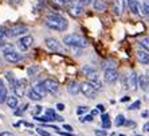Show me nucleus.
Listing matches in <instances>:
<instances>
[{"mask_svg": "<svg viewBox=\"0 0 149 136\" xmlns=\"http://www.w3.org/2000/svg\"><path fill=\"white\" fill-rule=\"evenodd\" d=\"M140 46H141L142 49L145 50V51L149 53V38H144L140 41Z\"/></svg>", "mask_w": 149, "mask_h": 136, "instance_id": "obj_27", "label": "nucleus"}, {"mask_svg": "<svg viewBox=\"0 0 149 136\" xmlns=\"http://www.w3.org/2000/svg\"><path fill=\"white\" fill-rule=\"evenodd\" d=\"M142 14L145 16H149V0L144 1V4H142Z\"/></svg>", "mask_w": 149, "mask_h": 136, "instance_id": "obj_30", "label": "nucleus"}, {"mask_svg": "<svg viewBox=\"0 0 149 136\" xmlns=\"http://www.w3.org/2000/svg\"><path fill=\"white\" fill-rule=\"evenodd\" d=\"M7 97H8V94H7V88L4 86L3 84H0V104L6 101V100H7Z\"/></svg>", "mask_w": 149, "mask_h": 136, "instance_id": "obj_24", "label": "nucleus"}, {"mask_svg": "<svg viewBox=\"0 0 149 136\" xmlns=\"http://www.w3.org/2000/svg\"><path fill=\"white\" fill-rule=\"evenodd\" d=\"M136 57H137V60H139L140 63L142 65H149V53L145 51V50H139V51L136 53Z\"/></svg>", "mask_w": 149, "mask_h": 136, "instance_id": "obj_14", "label": "nucleus"}, {"mask_svg": "<svg viewBox=\"0 0 149 136\" xmlns=\"http://www.w3.org/2000/svg\"><path fill=\"white\" fill-rule=\"evenodd\" d=\"M139 86L142 90H146L149 86V77L148 76H140L139 77Z\"/></svg>", "mask_w": 149, "mask_h": 136, "instance_id": "obj_19", "label": "nucleus"}, {"mask_svg": "<svg viewBox=\"0 0 149 136\" xmlns=\"http://www.w3.org/2000/svg\"><path fill=\"white\" fill-rule=\"evenodd\" d=\"M42 112V107L40 105H36V107H34V111H32V115L34 116H38L39 113Z\"/></svg>", "mask_w": 149, "mask_h": 136, "instance_id": "obj_35", "label": "nucleus"}, {"mask_svg": "<svg viewBox=\"0 0 149 136\" xmlns=\"http://www.w3.org/2000/svg\"><path fill=\"white\" fill-rule=\"evenodd\" d=\"M129 10L132 11L134 15H140V4L137 0H128Z\"/></svg>", "mask_w": 149, "mask_h": 136, "instance_id": "obj_17", "label": "nucleus"}, {"mask_svg": "<svg viewBox=\"0 0 149 136\" xmlns=\"http://www.w3.org/2000/svg\"><path fill=\"white\" fill-rule=\"evenodd\" d=\"M118 77H120L118 72L116 69H113V67L105 70L104 78H105V81H106V82H109V84H113V82H116V81L118 80Z\"/></svg>", "mask_w": 149, "mask_h": 136, "instance_id": "obj_9", "label": "nucleus"}, {"mask_svg": "<svg viewBox=\"0 0 149 136\" xmlns=\"http://www.w3.org/2000/svg\"><path fill=\"white\" fill-rule=\"evenodd\" d=\"M63 3H70V1H73V0H62Z\"/></svg>", "mask_w": 149, "mask_h": 136, "instance_id": "obj_49", "label": "nucleus"}, {"mask_svg": "<svg viewBox=\"0 0 149 136\" xmlns=\"http://www.w3.org/2000/svg\"><path fill=\"white\" fill-rule=\"evenodd\" d=\"M93 6L95 11L102 12V11L106 10V0H93Z\"/></svg>", "mask_w": 149, "mask_h": 136, "instance_id": "obj_18", "label": "nucleus"}, {"mask_svg": "<svg viewBox=\"0 0 149 136\" xmlns=\"http://www.w3.org/2000/svg\"><path fill=\"white\" fill-rule=\"evenodd\" d=\"M6 77H7V80L10 81V84H11V85H14L15 82H16L14 73H11V72H7V73H6Z\"/></svg>", "mask_w": 149, "mask_h": 136, "instance_id": "obj_31", "label": "nucleus"}, {"mask_svg": "<svg viewBox=\"0 0 149 136\" xmlns=\"http://www.w3.org/2000/svg\"><path fill=\"white\" fill-rule=\"evenodd\" d=\"M4 60L7 61V62H11V63H16L19 62V61L22 60V55L19 54L17 51H15V50H12V51L10 53H6L4 54Z\"/></svg>", "mask_w": 149, "mask_h": 136, "instance_id": "obj_11", "label": "nucleus"}, {"mask_svg": "<svg viewBox=\"0 0 149 136\" xmlns=\"http://www.w3.org/2000/svg\"><path fill=\"white\" fill-rule=\"evenodd\" d=\"M27 96H28V98H30V100H32V101H40L42 98H43V97H40V96H39V94L34 90V89H31V90L28 92Z\"/></svg>", "mask_w": 149, "mask_h": 136, "instance_id": "obj_25", "label": "nucleus"}, {"mask_svg": "<svg viewBox=\"0 0 149 136\" xmlns=\"http://www.w3.org/2000/svg\"><path fill=\"white\" fill-rule=\"evenodd\" d=\"M35 120H38V121L40 123H49V121H52L51 117H49V116H35Z\"/></svg>", "mask_w": 149, "mask_h": 136, "instance_id": "obj_29", "label": "nucleus"}, {"mask_svg": "<svg viewBox=\"0 0 149 136\" xmlns=\"http://www.w3.org/2000/svg\"><path fill=\"white\" fill-rule=\"evenodd\" d=\"M46 115L49 116V117H51L52 121H54V120H56V121H63V117L58 116V115L55 113V111H52V109H50V108L46 109Z\"/></svg>", "mask_w": 149, "mask_h": 136, "instance_id": "obj_22", "label": "nucleus"}, {"mask_svg": "<svg viewBox=\"0 0 149 136\" xmlns=\"http://www.w3.org/2000/svg\"><path fill=\"white\" fill-rule=\"evenodd\" d=\"M148 115H149L148 112H144V113H142V117H148Z\"/></svg>", "mask_w": 149, "mask_h": 136, "instance_id": "obj_48", "label": "nucleus"}, {"mask_svg": "<svg viewBox=\"0 0 149 136\" xmlns=\"http://www.w3.org/2000/svg\"><path fill=\"white\" fill-rule=\"evenodd\" d=\"M137 86H139V77L134 72H130L129 76H126L125 78V89H129V90H137Z\"/></svg>", "mask_w": 149, "mask_h": 136, "instance_id": "obj_4", "label": "nucleus"}, {"mask_svg": "<svg viewBox=\"0 0 149 136\" xmlns=\"http://www.w3.org/2000/svg\"><path fill=\"white\" fill-rule=\"evenodd\" d=\"M120 136H125V135H120Z\"/></svg>", "mask_w": 149, "mask_h": 136, "instance_id": "obj_51", "label": "nucleus"}, {"mask_svg": "<svg viewBox=\"0 0 149 136\" xmlns=\"http://www.w3.org/2000/svg\"><path fill=\"white\" fill-rule=\"evenodd\" d=\"M129 98H130V97H128V96H125V97H122V98H121V101H122V102L129 101Z\"/></svg>", "mask_w": 149, "mask_h": 136, "instance_id": "obj_45", "label": "nucleus"}, {"mask_svg": "<svg viewBox=\"0 0 149 136\" xmlns=\"http://www.w3.org/2000/svg\"><path fill=\"white\" fill-rule=\"evenodd\" d=\"M81 121H93V115H89V116H85V117H82L81 119Z\"/></svg>", "mask_w": 149, "mask_h": 136, "instance_id": "obj_37", "label": "nucleus"}, {"mask_svg": "<svg viewBox=\"0 0 149 136\" xmlns=\"http://www.w3.org/2000/svg\"><path fill=\"white\" fill-rule=\"evenodd\" d=\"M63 43L70 47H75V49H83V47H87V41L81 35L77 34H69L63 36Z\"/></svg>", "mask_w": 149, "mask_h": 136, "instance_id": "obj_2", "label": "nucleus"}, {"mask_svg": "<svg viewBox=\"0 0 149 136\" xmlns=\"http://www.w3.org/2000/svg\"><path fill=\"white\" fill-rule=\"evenodd\" d=\"M69 12L73 15V16H75V18L77 16H81V15H82V12H83V7L81 6L79 3H78V1H75L74 4H71V6H70Z\"/></svg>", "mask_w": 149, "mask_h": 136, "instance_id": "obj_13", "label": "nucleus"}, {"mask_svg": "<svg viewBox=\"0 0 149 136\" xmlns=\"http://www.w3.org/2000/svg\"><path fill=\"white\" fill-rule=\"evenodd\" d=\"M97 109H98V111H100V112H104L105 111V108H104V105H97Z\"/></svg>", "mask_w": 149, "mask_h": 136, "instance_id": "obj_42", "label": "nucleus"}, {"mask_svg": "<svg viewBox=\"0 0 149 136\" xmlns=\"http://www.w3.org/2000/svg\"><path fill=\"white\" fill-rule=\"evenodd\" d=\"M146 90H148V98H149V86H148V89H146Z\"/></svg>", "mask_w": 149, "mask_h": 136, "instance_id": "obj_50", "label": "nucleus"}, {"mask_svg": "<svg viewBox=\"0 0 149 136\" xmlns=\"http://www.w3.org/2000/svg\"><path fill=\"white\" fill-rule=\"evenodd\" d=\"M56 109H58V111H65V105L63 104H56Z\"/></svg>", "mask_w": 149, "mask_h": 136, "instance_id": "obj_39", "label": "nucleus"}, {"mask_svg": "<svg viewBox=\"0 0 149 136\" xmlns=\"http://www.w3.org/2000/svg\"><path fill=\"white\" fill-rule=\"evenodd\" d=\"M144 131H146V132H149V123H146L145 125H144Z\"/></svg>", "mask_w": 149, "mask_h": 136, "instance_id": "obj_44", "label": "nucleus"}, {"mask_svg": "<svg viewBox=\"0 0 149 136\" xmlns=\"http://www.w3.org/2000/svg\"><path fill=\"white\" fill-rule=\"evenodd\" d=\"M26 85H27V81L26 80H17L12 88H14V92L17 97H23L26 94Z\"/></svg>", "mask_w": 149, "mask_h": 136, "instance_id": "obj_7", "label": "nucleus"}, {"mask_svg": "<svg viewBox=\"0 0 149 136\" xmlns=\"http://www.w3.org/2000/svg\"><path fill=\"white\" fill-rule=\"evenodd\" d=\"M63 128L66 129V131H73V128H71V125H67V124H66V125H63Z\"/></svg>", "mask_w": 149, "mask_h": 136, "instance_id": "obj_43", "label": "nucleus"}, {"mask_svg": "<svg viewBox=\"0 0 149 136\" xmlns=\"http://www.w3.org/2000/svg\"><path fill=\"white\" fill-rule=\"evenodd\" d=\"M82 72L86 74V77L89 78V81H94V80H98V74H97V70L93 69L90 66H83L82 67Z\"/></svg>", "mask_w": 149, "mask_h": 136, "instance_id": "obj_12", "label": "nucleus"}, {"mask_svg": "<svg viewBox=\"0 0 149 136\" xmlns=\"http://www.w3.org/2000/svg\"><path fill=\"white\" fill-rule=\"evenodd\" d=\"M67 90H69L70 94L75 96V94H78L81 92V85L78 82H75V81H71L69 84V86H67Z\"/></svg>", "mask_w": 149, "mask_h": 136, "instance_id": "obj_16", "label": "nucleus"}, {"mask_svg": "<svg viewBox=\"0 0 149 136\" xmlns=\"http://www.w3.org/2000/svg\"><path fill=\"white\" fill-rule=\"evenodd\" d=\"M101 119H102V128L104 129H109L111 125L110 123V117H109L108 113H104V115L101 116Z\"/></svg>", "mask_w": 149, "mask_h": 136, "instance_id": "obj_23", "label": "nucleus"}, {"mask_svg": "<svg viewBox=\"0 0 149 136\" xmlns=\"http://www.w3.org/2000/svg\"><path fill=\"white\" fill-rule=\"evenodd\" d=\"M32 43H34V38L30 36V35H26V36H22V38L19 39L17 47H19L22 51H27V50L32 46Z\"/></svg>", "mask_w": 149, "mask_h": 136, "instance_id": "obj_6", "label": "nucleus"}, {"mask_svg": "<svg viewBox=\"0 0 149 136\" xmlns=\"http://www.w3.org/2000/svg\"><path fill=\"white\" fill-rule=\"evenodd\" d=\"M124 0H113V12L116 15H121L124 11Z\"/></svg>", "mask_w": 149, "mask_h": 136, "instance_id": "obj_15", "label": "nucleus"}, {"mask_svg": "<svg viewBox=\"0 0 149 136\" xmlns=\"http://www.w3.org/2000/svg\"><path fill=\"white\" fill-rule=\"evenodd\" d=\"M42 84H43V86L46 88V90L49 92V93H58L59 84L56 82L55 80H52V78H47V80H45Z\"/></svg>", "mask_w": 149, "mask_h": 136, "instance_id": "obj_8", "label": "nucleus"}, {"mask_svg": "<svg viewBox=\"0 0 149 136\" xmlns=\"http://www.w3.org/2000/svg\"><path fill=\"white\" fill-rule=\"evenodd\" d=\"M81 92H82L83 96H86L89 98H94L95 93H97L95 88L91 85V82H82L81 84Z\"/></svg>", "mask_w": 149, "mask_h": 136, "instance_id": "obj_5", "label": "nucleus"}, {"mask_svg": "<svg viewBox=\"0 0 149 136\" xmlns=\"http://www.w3.org/2000/svg\"><path fill=\"white\" fill-rule=\"evenodd\" d=\"M46 46H47L51 51H55V53L62 51V46H61V43L54 38H47L46 39Z\"/></svg>", "mask_w": 149, "mask_h": 136, "instance_id": "obj_10", "label": "nucleus"}, {"mask_svg": "<svg viewBox=\"0 0 149 136\" xmlns=\"http://www.w3.org/2000/svg\"><path fill=\"white\" fill-rule=\"evenodd\" d=\"M77 1H78V3H79L81 6L85 8V7H87V6H90L93 0H77Z\"/></svg>", "mask_w": 149, "mask_h": 136, "instance_id": "obj_33", "label": "nucleus"}, {"mask_svg": "<svg viewBox=\"0 0 149 136\" xmlns=\"http://www.w3.org/2000/svg\"><path fill=\"white\" fill-rule=\"evenodd\" d=\"M1 50H3V54H6V53H10L12 51V50H15L14 45H11V43H4L3 46H1Z\"/></svg>", "mask_w": 149, "mask_h": 136, "instance_id": "obj_28", "label": "nucleus"}, {"mask_svg": "<svg viewBox=\"0 0 149 136\" xmlns=\"http://www.w3.org/2000/svg\"><path fill=\"white\" fill-rule=\"evenodd\" d=\"M87 111H89V108L87 107H78V109H77V115H83V113H87Z\"/></svg>", "mask_w": 149, "mask_h": 136, "instance_id": "obj_32", "label": "nucleus"}, {"mask_svg": "<svg viewBox=\"0 0 149 136\" xmlns=\"http://www.w3.org/2000/svg\"><path fill=\"white\" fill-rule=\"evenodd\" d=\"M4 36H7V35H6V30H4V28H1V30H0V39L4 38Z\"/></svg>", "mask_w": 149, "mask_h": 136, "instance_id": "obj_40", "label": "nucleus"}, {"mask_svg": "<svg viewBox=\"0 0 149 136\" xmlns=\"http://www.w3.org/2000/svg\"><path fill=\"white\" fill-rule=\"evenodd\" d=\"M32 89H34V90L36 92V93H38L39 96H40V97H46V96H47V93H49V92L46 90V88L43 86V84L35 85V86L32 88Z\"/></svg>", "mask_w": 149, "mask_h": 136, "instance_id": "obj_20", "label": "nucleus"}, {"mask_svg": "<svg viewBox=\"0 0 149 136\" xmlns=\"http://www.w3.org/2000/svg\"><path fill=\"white\" fill-rule=\"evenodd\" d=\"M6 102H7L8 108L15 109L17 107V96H8L7 100H6Z\"/></svg>", "mask_w": 149, "mask_h": 136, "instance_id": "obj_21", "label": "nucleus"}, {"mask_svg": "<svg viewBox=\"0 0 149 136\" xmlns=\"http://www.w3.org/2000/svg\"><path fill=\"white\" fill-rule=\"evenodd\" d=\"M28 31V28L26 26L22 25H12L11 27H8L6 30V35L11 36V38H15V36H19V35H23Z\"/></svg>", "mask_w": 149, "mask_h": 136, "instance_id": "obj_3", "label": "nucleus"}, {"mask_svg": "<svg viewBox=\"0 0 149 136\" xmlns=\"http://www.w3.org/2000/svg\"><path fill=\"white\" fill-rule=\"evenodd\" d=\"M45 23L49 28L55 30V31H65V30L67 28V26H69V23H67L66 19H65L63 16H61V15H58V14L49 15V16L46 18Z\"/></svg>", "mask_w": 149, "mask_h": 136, "instance_id": "obj_1", "label": "nucleus"}, {"mask_svg": "<svg viewBox=\"0 0 149 136\" xmlns=\"http://www.w3.org/2000/svg\"><path fill=\"white\" fill-rule=\"evenodd\" d=\"M97 113H98V109H95V111H93V112H91V115H93V116H95V115H97Z\"/></svg>", "mask_w": 149, "mask_h": 136, "instance_id": "obj_47", "label": "nucleus"}, {"mask_svg": "<svg viewBox=\"0 0 149 136\" xmlns=\"http://www.w3.org/2000/svg\"><path fill=\"white\" fill-rule=\"evenodd\" d=\"M36 129H38V133H39V135H42V136H50V135H49V132L43 131L42 128H36Z\"/></svg>", "mask_w": 149, "mask_h": 136, "instance_id": "obj_38", "label": "nucleus"}, {"mask_svg": "<svg viewBox=\"0 0 149 136\" xmlns=\"http://www.w3.org/2000/svg\"><path fill=\"white\" fill-rule=\"evenodd\" d=\"M94 133L97 136H106V131H105V129H95Z\"/></svg>", "mask_w": 149, "mask_h": 136, "instance_id": "obj_36", "label": "nucleus"}, {"mask_svg": "<svg viewBox=\"0 0 149 136\" xmlns=\"http://www.w3.org/2000/svg\"><path fill=\"white\" fill-rule=\"evenodd\" d=\"M125 121H126V120H125V116L124 115H118L117 117H116V120H114V124L117 127H121V125H124L125 124Z\"/></svg>", "mask_w": 149, "mask_h": 136, "instance_id": "obj_26", "label": "nucleus"}, {"mask_svg": "<svg viewBox=\"0 0 149 136\" xmlns=\"http://www.w3.org/2000/svg\"><path fill=\"white\" fill-rule=\"evenodd\" d=\"M136 136H140V135H136Z\"/></svg>", "mask_w": 149, "mask_h": 136, "instance_id": "obj_52", "label": "nucleus"}, {"mask_svg": "<svg viewBox=\"0 0 149 136\" xmlns=\"http://www.w3.org/2000/svg\"><path fill=\"white\" fill-rule=\"evenodd\" d=\"M140 105H141V101H136L133 102L130 107H129V111H134V109H139L140 108Z\"/></svg>", "mask_w": 149, "mask_h": 136, "instance_id": "obj_34", "label": "nucleus"}, {"mask_svg": "<svg viewBox=\"0 0 149 136\" xmlns=\"http://www.w3.org/2000/svg\"><path fill=\"white\" fill-rule=\"evenodd\" d=\"M125 124L126 125H136V123H133V121H125Z\"/></svg>", "mask_w": 149, "mask_h": 136, "instance_id": "obj_46", "label": "nucleus"}, {"mask_svg": "<svg viewBox=\"0 0 149 136\" xmlns=\"http://www.w3.org/2000/svg\"><path fill=\"white\" fill-rule=\"evenodd\" d=\"M0 136H14V133H11V132H1V133H0Z\"/></svg>", "mask_w": 149, "mask_h": 136, "instance_id": "obj_41", "label": "nucleus"}]
</instances>
